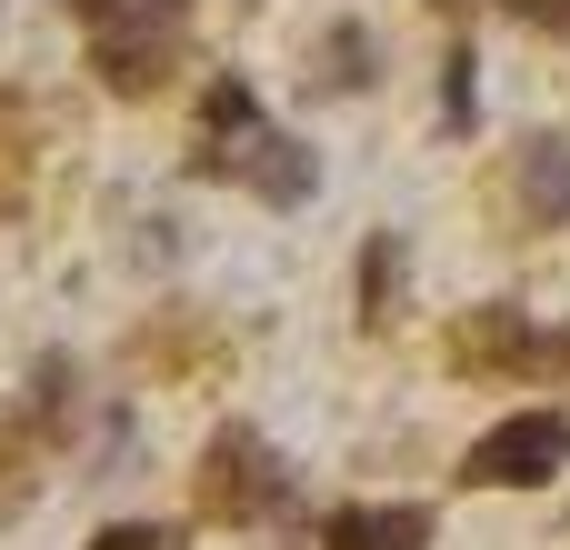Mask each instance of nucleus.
Here are the masks:
<instances>
[{"label":"nucleus","mask_w":570,"mask_h":550,"mask_svg":"<svg viewBox=\"0 0 570 550\" xmlns=\"http://www.w3.org/2000/svg\"><path fill=\"white\" fill-rule=\"evenodd\" d=\"M240 180H250L261 200H311V190H321V160H311V140H291V130L271 120V130L250 140V160H240Z\"/></svg>","instance_id":"0eeeda50"},{"label":"nucleus","mask_w":570,"mask_h":550,"mask_svg":"<svg viewBox=\"0 0 570 550\" xmlns=\"http://www.w3.org/2000/svg\"><path fill=\"white\" fill-rule=\"evenodd\" d=\"M30 160H40V120H30L20 90H0V210L30 200Z\"/></svg>","instance_id":"9d476101"},{"label":"nucleus","mask_w":570,"mask_h":550,"mask_svg":"<svg viewBox=\"0 0 570 550\" xmlns=\"http://www.w3.org/2000/svg\"><path fill=\"white\" fill-rule=\"evenodd\" d=\"M90 550H180V531H160V521H110Z\"/></svg>","instance_id":"4468645a"},{"label":"nucleus","mask_w":570,"mask_h":550,"mask_svg":"<svg viewBox=\"0 0 570 550\" xmlns=\"http://www.w3.org/2000/svg\"><path fill=\"white\" fill-rule=\"evenodd\" d=\"M180 30H190V0H110L90 60H100V80H110L120 100H150L160 70L180 60Z\"/></svg>","instance_id":"f03ea898"},{"label":"nucleus","mask_w":570,"mask_h":550,"mask_svg":"<svg viewBox=\"0 0 570 550\" xmlns=\"http://www.w3.org/2000/svg\"><path fill=\"white\" fill-rule=\"evenodd\" d=\"M441 10H471V0H441Z\"/></svg>","instance_id":"2eb2a0df"},{"label":"nucleus","mask_w":570,"mask_h":550,"mask_svg":"<svg viewBox=\"0 0 570 550\" xmlns=\"http://www.w3.org/2000/svg\"><path fill=\"white\" fill-rule=\"evenodd\" d=\"M451 361H461V371H501V381H521V371L551 361V341H541L511 301H481V311L451 321Z\"/></svg>","instance_id":"39448f33"},{"label":"nucleus","mask_w":570,"mask_h":550,"mask_svg":"<svg viewBox=\"0 0 570 550\" xmlns=\"http://www.w3.org/2000/svg\"><path fill=\"white\" fill-rule=\"evenodd\" d=\"M150 361H170V371H220L230 351H220L210 331H150Z\"/></svg>","instance_id":"ddd939ff"},{"label":"nucleus","mask_w":570,"mask_h":550,"mask_svg":"<svg viewBox=\"0 0 570 550\" xmlns=\"http://www.w3.org/2000/svg\"><path fill=\"white\" fill-rule=\"evenodd\" d=\"M401 271H411L401 230H371V240H361V281H351V301H361V321H371V331H391V321H401Z\"/></svg>","instance_id":"6e6552de"},{"label":"nucleus","mask_w":570,"mask_h":550,"mask_svg":"<svg viewBox=\"0 0 570 550\" xmlns=\"http://www.w3.org/2000/svg\"><path fill=\"white\" fill-rule=\"evenodd\" d=\"M271 120H261V100H250V80H210L200 90V130H190V170L200 180H240V160H250V140H261Z\"/></svg>","instance_id":"20e7f679"},{"label":"nucleus","mask_w":570,"mask_h":550,"mask_svg":"<svg viewBox=\"0 0 570 550\" xmlns=\"http://www.w3.org/2000/svg\"><path fill=\"white\" fill-rule=\"evenodd\" d=\"M511 220L521 230H561L570 220V140L561 130L521 140V160H511Z\"/></svg>","instance_id":"423d86ee"},{"label":"nucleus","mask_w":570,"mask_h":550,"mask_svg":"<svg viewBox=\"0 0 570 550\" xmlns=\"http://www.w3.org/2000/svg\"><path fill=\"white\" fill-rule=\"evenodd\" d=\"M30 481H40V431L0 421V511H20V501H30Z\"/></svg>","instance_id":"f8f14e48"},{"label":"nucleus","mask_w":570,"mask_h":550,"mask_svg":"<svg viewBox=\"0 0 570 550\" xmlns=\"http://www.w3.org/2000/svg\"><path fill=\"white\" fill-rule=\"evenodd\" d=\"M311 90H371V30H361V20H341V30L321 40V60H311Z\"/></svg>","instance_id":"9b49d317"},{"label":"nucleus","mask_w":570,"mask_h":550,"mask_svg":"<svg viewBox=\"0 0 570 550\" xmlns=\"http://www.w3.org/2000/svg\"><path fill=\"white\" fill-rule=\"evenodd\" d=\"M190 491H200V521H271V511L291 501V471H281V451H271L250 421H230V431L200 451Z\"/></svg>","instance_id":"f257e3e1"},{"label":"nucleus","mask_w":570,"mask_h":550,"mask_svg":"<svg viewBox=\"0 0 570 550\" xmlns=\"http://www.w3.org/2000/svg\"><path fill=\"white\" fill-rule=\"evenodd\" d=\"M331 550H431V511L421 501H391V511H341Z\"/></svg>","instance_id":"1a4fd4ad"},{"label":"nucleus","mask_w":570,"mask_h":550,"mask_svg":"<svg viewBox=\"0 0 570 550\" xmlns=\"http://www.w3.org/2000/svg\"><path fill=\"white\" fill-rule=\"evenodd\" d=\"M561 461H570V421L561 411H521V421H501V431L461 461V481H471V491H541Z\"/></svg>","instance_id":"7ed1b4c3"}]
</instances>
